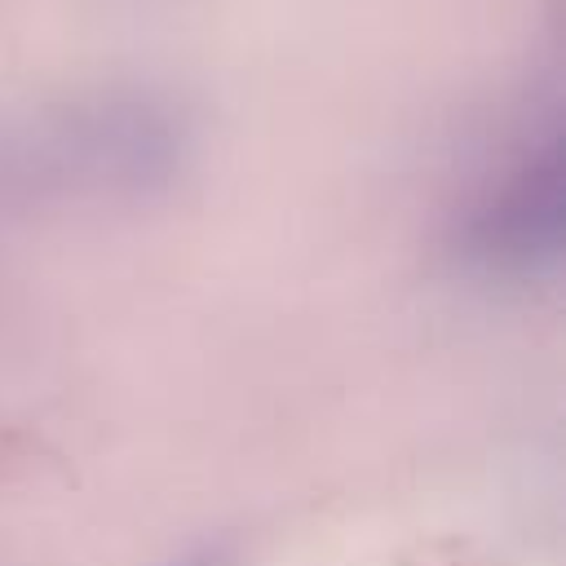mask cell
<instances>
[{
  "label": "cell",
  "instance_id": "1",
  "mask_svg": "<svg viewBox=\"0 0 566 566\" xmlns=\"http://www.w3.org/2000/svg\"><path fill=\"white\" fill-rule=\"evenodd\" d=\"M195 566H208V562H195Z\"/></svg>",
  "mask_w": 566,
  "mask_h": 566
}]
</instances>
